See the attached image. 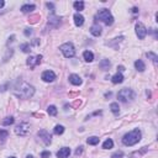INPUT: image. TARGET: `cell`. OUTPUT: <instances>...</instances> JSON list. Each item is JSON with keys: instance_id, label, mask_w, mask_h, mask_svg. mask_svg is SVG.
<instances>
[{"instance_id": "1", "label": "cell", "mask_w": 158, "mask_h": 158, "mask_svg": "<svg viewBox=\"0 0 158 158\" xmlns=\"http://www.w3.org/2000/svg\"><path fill=\"white\" fill-rule=\"evenodd\" d=\"M12 91L20 99H29V98H31L35 94V88L30 84H27L26 82L17 80L15 83V85L12 87Z\"/></svg>"}, {"instance_id": "2", "label": "cell", "mask_w": 158, "mask_h": 158, "mask_svg": "<svg viewBox=\"0 0 158 158\" xmlns=\"http://www.w3.org/2000/svg\"><path fill=\"white\" fill-rule=\"evenodd\" d=\"M140 140H141V131L138 128H135L122 137V143L125 146H133L137 142H140Z\"/></svg>"}, {"instance_id": "3", "label": "cell", "mask_w": 158, "mask_h": 158, "mask_svg": "<svg viewBox=\"0 0 158 158\" xmlns=\"http://www.w3.org/2000/svg\"><path fill=\"white\" fill-rule=\"evenodd\" d=\"M98 17H99L100 20L108 26L114 24V17H113V15H111L109 9H101V10L98 12Z\"/></svg>"}, {"instance_id": "4", "label": "cell", "mask_w": 158, "mask_h": 158, "mask_svg": "<svg viewBox=\"0 0 158 158\" xmlns=\"http://www.w3.org/2000/svg\"><path fill=\"white\" fill-rule=\"evenodd\" d=\"M117 98H119L120 101L127 103V101H132L135 99V93L131 89H128V88H124V89H121L119 91Z\"/></svg>"}, {"instance_id": "5", "label": "cell", "mask_w": 158, "mask_h": 158, "mask_svg": "<svg viewBox=\"0 0 158 158\" xmlns=\"http://www.w3.org/2000/svg\"><path fill=\"white\" fill-rule=\"evenodd\" d=\"M59 49L62 51L63 56L66 58H72L74 57V54H76V49H74V46L71 43V42H67V43H63Z\"/></svg>"}, {"instance_id": "6", "label": "cell", "mask_w": 158, "mask_h": 158, "mask_svg": "<svg viewBox=\"0 0 158 158\" xmlns=\"http://www.w3.org/2000/svg\"><path fill=\"white\" fill-rule=\"evenodd\" d=\"M15 132H16V135H20V136H26V135L30 132V125L27 122H21L20 125L16 126Z\"/></svg>"}, {"instance_id": "7", "label": "cell", "mask_w": 158, "mask_h": 158, "mask_svg": "<svg viewBox=\"0 0 158 158\" xmlns=\"http://www.w3.org/2000/svg\"><path fill=\"white\" fill-rule=\"evenodd\" d=\"M136 35H137V37L140 40H143L147 36V29H146V26L143 25L142 22L136 24Z\"/></svg>"}, {"instance_id": "8", "label": "cell", "mask_w": 158, "mask_h": 158, "mask_svg": "<svg viewBox=\"0 0 158 158\" xmlns=\"http://www.w3.org/2000/svg\"><path fill=\"white\" fill-rule=\"evenodd\" d=\"M61 20L62 19L59 16H56L54 14H51L49 17H48V26L52 27V29H56V27H58L61 25Z\"/></svg>"}, {"instance_id": "9", "label": "cell", "mask_w": 158, "mask_h": 158, "mask_svg": "<svg viewBox=\"0 0 158 158\" xmlns=\"http://www.w3.org/2000/svg\"><path fill=\"white\" fill-rule=\"evenodd\" d=\"M41 59H42V56L38 54V56H36V57H29L26 63H27V66H29V67L34 68L35 66H37V64L41 63Z\"/></svg>"}, {"instance_id": "10", "label": "cell", "mask_w": 158, "mask_h": 158, "mask_svg": "<svg viewBox=\"0 0 158 158\" xmlns=\"http://www.w3.org/2000/svg\"><path fill=\"white\" fill-rule=\"evenodd\" d=\"M38 136H40V138H42V141L45 142V145H49L51 141H52L51 135L46 131V130H41V131H38Z\"/></svg>"}, {"instance_id": "11", "label": "cell", "mask_w": 158, "mask_h": 158, "mask_svg": "<svg viewBox=\"0 0 158 158\" xmlns=\"http://www.w3.org/2000/svg\"><path fill=\"white\" fill-rule=\"evenodd\" d=\"M41 78H42V80L49 83V82H53L56 79V74L52 71H45L42 73V76H41Z\"/></svg>"}, {"instance_id": "12", "label": "cell", "mask_w": 158, "mask_h": 158, "mask_svg": "<svg viewBox=\"0 0 158 158\" xmlns=\"http://www.w3.org/2000/svg\"><path fill=\"white\" fill-rule=\"evenodd\" d=\"M69 155H71V148H68V147H63L57 152L58 158H68Z\"/></svg>"}, {"instance_id": "13", "label": "cell", "mask_w": 158, "mask_h": 158, "mask_svg": "<svg viewBox=\"0 0 158 158\" xmlns=\"http://www.w3.org/2000/svg\"><path fill=\"white\" fill-rule=\"evenodd\" d=\"M69 82H71L73 85H80L82 84V78L79 76H77V74H71V76H69Z\"/></svg>"}, {"instance_id": "14", "label": "cell", "mask_w": 158, "mask_h": 158, "mask_svg": "<svg viewBox=\"0 0 158 158\" xmlns=\"http://www.w3.org/2000/svg\"><path fill=\"white\" fill-rule=\"evenodd\" d=\"M90 34L93 35V36H95V37H99L100 35H101V27L99 26V25H93L91 27H90Z\"/></svg>"}, {"instance_id": "15", "label": "cell", "mask_w": 158, "mask_h": 158, "mask_svg": "<svg viewBox=\"0 0 158 158\" xmlns=\"http://www.w3.org/2000/svg\"><path fill=\"white\" fill-rule=\"evenodd\" d=\"M74 24H76L77 26H82L83 24H84V17H83V15H80L79 12L74 15Z\"/></svg>"}, {"instance_id": "16", "label": "cell", "mask_w": 158, "mask_h": 158, "mask_svg": "<svg viewBox=\"0 0 158 158\" xmlns=\"http://www.w3.org/2000/svg\"><path fill=\"white\" fill-rule=\"evenodd\" d=\"M110 66H111V63L109 59H103V61L99 63V67H100V69H103V71H109Z\"/></svg>"}, {"instance_id": "17", "label": "cell", "mask_w": 158, "mask_h": 158, "mask_svg": "<svg viewBox=\"0 0 158 158\" xmlns=\"http://www.w3.org/2000/svg\"><path fill=\"white\" fill-rule=\"evenodd\" d=\"M111 80H113L114 84H119V83H122L124 82V76L121 73H116L115 76L111 78Z\"/></svg>"}, {"instance_id": "18", "label": "cell", "mask_w": 158, "mask_h": 158, "mask_svg": "<svg viewBox=\"0 0 158 158\" xmlns=\"http://www.w3.org/2000/svg\"><path fill=\"white\" fill-rule=\"evenodd\" d=\"M135 67H136V69L138 72H143L146 69V66H145V63H143L141 59H138V61L135 62Z\"/></svg>"}, {"instance_id": "19", "label": "cell", "mask_w": 158, "mask_h": 158, "mask_svg": "<svg viewBox=\"0 0 158 158\" xmlns=\"http://www.w3.org/2000/svg\"><path fill=\"white\" fill-rule=\"evenodd\" d=\"M83 57H84L85 62H93V59H94V54H93L90 51H85V52L83 53Z\"/></svg>"}, {"instance_id": "20", "label": "cell", "mask_w": 158, "mask_h": 158, "mask_svg": "<svg viewBox=\"0 0 158 158\" xmlns=\"http://www.w3.org/2000/svg\"><path fill=\"white\" fill-rule=\"evenodd\" d=\"M113 147H114V142H113L111 138H108V140L103 143V148H104V150H110V148H113Z\"/></svg>"}, {"instance_id": "21", "label": "cell", "mask_w": 158, "mask_h": 158, "mask_svg": "<svg viewBox=\"0 0 158 158\" xmlns=\"http://www.w3.org/2000/svg\"><path fill=\"white\" fill-rule=\"evenodd\" d=\"M47 113L49 116H56L57 115V108H56L54 105H49L47 108Z\"/></svg>"}, {"instance_id": "22", "label": "cell", "mask_w": 158, "mask_h": 158, "mask_svg": "<svg viewBox=\"0 0 158 158\" xmlns=\"http://www.w3.org/2000/svg\"><path fill=\"white\" fill-rule=\"evenodd\" d=\"M35 9H36L35 5H29V4H26V5H24V6L21 8V11L22 12H30L32 10H35Z\"/></svg>"}, {"instance_id": "23", "label": "cell", "mask_w": 158, "mask_h": 158, "mask_svg": "<svg viewBox=\"0 0 158 158\" xmlns=\"http://www.w3.org/2000/svg\"><path fill=\"white\" fill-rule=\"evenodd\" d=\"M87 142L89 143V145H93V146H95L99 143V137H95V136H93V137H89L87 140Z\"/></svg>"}, {"instance_id": "24", "label": "cell", "mask_w": 158, "mask_h": 158, "mask_svg": "<svg viewBox=\"0 0 158 158\" xmlns=\"http://www.w3.org/2000/svg\"><path fill=\"white\" fill-rule=\"evenodd\" d=\"M110 109H111V111L115 114V115H117L119 113H120V108H119V104L117 103H113L110 105Z\"/></svg>"}, {"instance_id": "25", "label": "cell", "mask_w": 158, "mask_h": 158, "mask_svg": "<svg viewBox=\"0 0 158 158\" xmlns=\"http://www.w3.org/2000/svg\"><path fill=\"white\" fill-rule=\"evenodd\" d=\"M147 57L150 58L153 63H157V62H158V56H157L156 53H153V52H147Z\"/></svg>"}, {"instance_id": "26", "label": "cell", "mask_w": 158, "mask_h": 158, "mask_svg": "<svg viewBox=\"0 0 158 158\" xmlns=\"http://www.w3.org/2000/svg\"><path fill=\"white\" fill-rule=\"evenodd\" d=\"M73 5H74V9L78 10V11H82L83 9H84V3H83V1H76Z\"/></svg>"}, {"instance_id": "27", "label": "cell", "mask_w": 158, "mask_h": 158, "mask_svg": "<svg viewBox=\"0 0 158 158\" xmlns=\"http://www.w3.org/2000/svg\"><path fill=\"white\" fill-rule=\"evenodd\" d=\"M1 124H3V126H9V125H12L14 124V117H11V116H10V117L4 119Z\"/></svg>"}, {"instance_id": "28", "label": "cell", "mask_w": 158, "mask_h": 158, "mask_svg": "<svg viewBox=\"0 0 158 158\" xmlns=\"http://www.w3.org/2000/svg\"><path fill=\"white\" fill-rule=\"evenodd\" d=\"M64 132V127L62 126V125H57V126L54 127V133L56 135H62Z\"/></svg>"}, {"instance_id": "29", "label": "cell", "mask_w": 158, "mask_h": 158, "mask_svg": "<svg viewBox=\"0 0 158 158\" xmlns=\"http://www.w3.org/2000/svg\"><path fill=\"white\" fill-rule=\"evenodd\" d=\"M20 48L22 49V52H25V53H29L30 52V45L29 43H22L20 46Z\"/></svg>"}, {"instance_id": "30", "label": "cell", "mask_w": 158, "mask_h": 158, "mask_svg": "<svg viewBox=\"0 0 158 158\" xmlns=\"http://www.w3.org/2000/svg\"><path fill=\"white\" fill-rule=\"evenodd\" d=\"M8 136H9L8 131H5V130H0V140L4 141L5 138H8Z\"/></svg>"}, {"instance_id": "31", "label": "cell", "mask_w": 158, "mask_h": 158, "mask_svg": "<svg viewBox=\"0 0 158 158\" xmlns=\"http://www.w3.org/2000/svg\"><path fill=\"white\" fill-rule=\"evenodd\" d=\"M38 20H40V15H32L29 19V21L31 24H36V22H38Z\"/></svg>"}, {"instance_id": "32", "label": "cell", "mask_w": 158, "mask_h": 158, "mask_svg": "<svg viewBox=\"0 0 158 158\" xmlns=\"http://www.w3.org/2000/svg\"><path fill=\"white\" fill-rule=\"evenodd\" d=\"M124 157V152L122 151H117V152H115L113 156H111V158H122Z\"/></svg>"}, {"instance_id": "33", "label": "cell", "mask_w": 158, "mask_h": 158, "mask_svg": "<svg viewBox=\"0 0 158 158\" xmlns=\"http://www.w3.org/2000/svg\"><path fill=\"white\" fill-rule=\"evenodd\" d=\"M49 156H51V153L48 151H43L42 153H41V157L42 158H49Z\"/></svg>"}, {"instance_id": "34", "label": "cell", "mask_w": 158, "mask_h": 158, "mask_svg": "<svg viewBox=\"0 0 158 158\" xmlns=\"http://www.w3.org/2000/svg\"><path fill=\"white\" fill-rule=\"evenodd\" d=\"M46 5H47L48 9H51V11H52V14H54V6H53V4H52V3H47Z\"/></svg>"}, {"instance_id": "35", "label": "cell", "mask_w": 158, "mask_h": 158, "mask_svg": "<svg viewBox=\"0 0 158 158\" xmlns=\"http://www.w3.org/2000/svg\"><path fill=\"white\" fill-rule=\"evenodd\" d=\"M32 46H38L40 45V40L38 38H34L32 40V43H31Z\"/></svg>"}, {"instance_id": "36", "label": "cell", "mask_w": 158, "mask_h": 158, "mask_svg": "<svg viewBox=\"0 0 158 158\" xmlns=\"http://www.w3.org/2000/svg\"><path fill=\"white\" fill-rule=\"evenodd\" d=\"M31 34H32L31 29H29V27H27V29H25V36H30Z\"/></svg>"}, {"instance_id": "37", "label": "cell", "mask_w": 158, "mask_h": 158, "mask_svg": "<svg viewBox=\"0 0 158 158\" xmlns=\"http://www.w3.org/2000/svg\"><path fill=\"white\" fill-rule=\"evenodd\" d=\"M82 152H83V147L80 146V147H78V150L76 151V155H77V156H79V155H80Z\"/></svg>"}, {"instance_id": "38", "label": "cell", "mask_w": 158, "mask_h": 158, "mask_svg": "<svg viewBox=\"0 0 158 158\" xmlns=\"http://www.w3.org/2000/svg\"><path fill=\"white\" fill-rule=\"evenodd\" d=\"M6 88H9V83H6V84H5V85H3V87H0V91L6 90Z\"/></svg>"}, {"instance_id": "39", "label": "cell", "mask_w": 158, "mask_h": 158, "mask_svg": "<svg viewBox=\"0 0 158 158\" xmlns=\"http://www.w3.org/2000/svg\"><path fill=\"white\" fill-rule=\"evenodd\" d=\"M14 38H15V36H14V35H12V36L10 37V38H9V41H8V45H9V43H10V42H12V41H14Z\"/></svg>"}, {"instance_id": "40", "label": "cell", "mask_w": 158, "mask_h": 158, "mask_svg": "<svg viewBox=\"0 0 158 158\" xmlns=\"http://www.w3.org/2000/svg\"><path fill=\"white\" fill-rule=\"evenodd\" d=\"M78 105H80V100H77L76 103L73 104V106H78Z\"/></svg>"}, {"instance_id": "41", "label": "cell", "mask_w": 158, "mask_h": 158, "mask_svg": "<svg viewBox=\"0 0 158 158\" xmlns=\"http://www.w3.org/2000/svg\"><path fill=\"white\" fill-rule=\"evenodd\" d=\"M4 5H5V3H4L3 0H0V9H1V8L4 6Z\"/></svg>"}, {"instance_id": "42", "label": "cell", "mask_w": 158, "mask_h": 158, "mask_svg": "<svg viewBox=\"0 0 158 158\" xmlns=\"http://www.w3.org/2000/svg\"><path fill=\"white\" fill-rule=\"evenodd\" d=\"M132 11H133L135 14H137V12H138V10H137V8H133V9H132Z\"/></svg>"}, {"instance_id": "43", "label": "cell", "mask_w": 158, "mask_h": 158, "mask_svg": "<svg viewBox=\"0 0 158 158\" xmlns=\"http://www.w3.org/2000/svg\"><path fill=\"white\" fill-rule=\"evenodd\" d=\"M26 158H34V156H31V155H29V156H27Z\"/></svg>"}, {"instance_id": "44", "label": "cell", "mask_w": 158, "mask_h": 158, "mask_svg": "<svg viewBox=\"0 0 158 158\" xmlns=\"http://www.w3.org/2000/svg\"><path fill=\"white\" fill-rule=\"evenodd\" d=\"M9 158H16V157H9Z\"/></svg>"}]
</instances>
